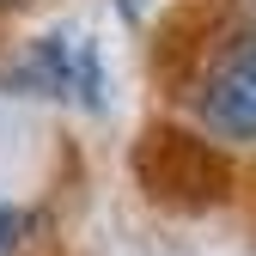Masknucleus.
Instances as JSON below:
<instances>
[{"instance_id": "1", "label": "nucleus", "mask_w": 256, "mask_h": 256, "mask_svg": "<svg viewBox=\"0 0 256 256\" xmlns=\"http://www.w3.org/2000/svg\"><path fill=\"white\" fill-rule=\"evenodd\" d=\"M18 86H30L37 98L55 104H80V110H104V55L86 30H49L30 43V55L18 61Z\"/></svg>"}, {"instance_id": "2", "label": "nucleus", "mask_w": 256, "mask_h": 256, "mask_svg": "<svg viewBox=\"0 0 256 256\" xmlns=\"http://www.w3.org/2000/svg\"><path fill=\"white\" fill-rule=\"evenodd\" d=\"M196 116L220 140L256 146V24L220 49V61L208 68V80L196 92Z\"/></svg>"}, {"instance_id": "3", "label": "nucleus", "mask_w": 256, "mask_h": 256, "mask_svg": "<svg viewBox=\"0 0 256 256\" xmlns=\"http://www.w3.org/2000/svg\"><path fill=\"white\" fill-rule=\"evenodd\" d=\"M24 244V214H12V208H0V256H12Z\"/></svg>"}, {"instance_id": "4", "label": "nucleus", "mask_w": 256, "mask_h": 256, "mask_svg": "<svg viewBox=\"0 0 256 256\" xmlns=\"http://www.w3.org/2000/svg\"><path fill=\"white\" fill-rule=\"evenodd\" d=\"M146 6H152V0H116V12H122L128 24H140V18H146Z\"/></svg>"}, {"instance_id": "5", "label": "nucleus", "mask_w": 256, "mask_h": 256, "mask_svg": "<svg viewBox=\"0 0 256 256\" xmlns=\"http://www.w3.org/2000/svg\"><path fill=\"white\" fill-rule=\"evenodd\" d=\"M238 12H244V18H250V24H256V0H238Z\"/></svg>"}, {"instance_id": "6", "label": "nucleus", "mask_w": 256, "mask_h": 256, "mask_svg": "<svg viewBox=\"0 0 256 256\" xmlns=\"http://www.w3.org/2000/svg\"><path fill=\"white\" fill-rule=\"evenodd\" d=\"M0 6H12V0H0Z\"/></svg>"}]
</instances>
